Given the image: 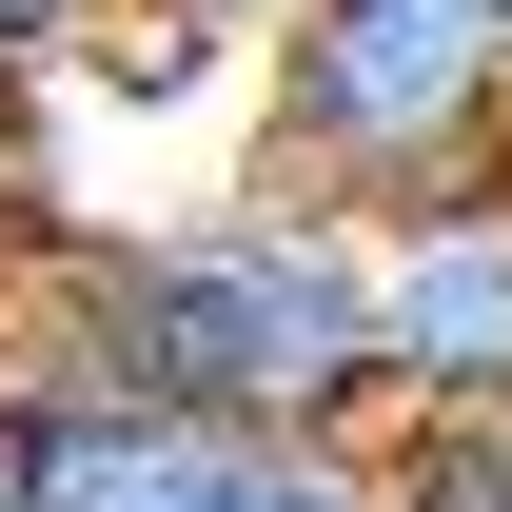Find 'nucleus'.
<instances>
[{
  "label": "nucleus",
  "mask_w": 512,
  "mask_h": 512,
  "mask_svg": "<svg viewBox=\"0 0 512 512\" xmlns=\"http://www.w3.org/2000/svg\"><path fill=\"white\" fill-rule=\"evenodd\" d=\"M20 493L40 512H375V453L355 434H178V414L20 394Z\"/></svg>",
  "instance_id": "7ed1b4c3"
},
{
  "label": "nucleus",
  "mask_w": 512,
  "mask_h": 512,
  "mask_svg": "<svg viewBox=\"0 0 512 512\" xmlns=\"http://www.w3.org/2000/svg\"><path fill=\"white\" fill-rule=\"evenodd\" d=\"M60 20H79V0H0V60H40V40H60Z\"/></svg>",
  "instance_id": "0eeeda50"
},
{
  "label": "nucleus",
  "mask_w": 512,
  "mask_h": 512,
  "mask_svg": "<svg viewBox=\"0 0 512 512\" xmlns=\"http://www.w3.org/2000/svg\"><path fill=\"white\" fill-rule=\"evenodd\" d=\"M20 394L178 414V434H375V276L355 217L197 197V217H79L20 276Z\"/></svg>",
  "instance_id": "f257e3e1"
},
{
  "label": "nucleus",
  "mask_w": 512,
  "mask_h": 512,
  "mask_svg": "<svg viewBox=\"0 0 512 512\" xmlns=\"http://www.w3.org/2000/svg\"><path fill=\"white\" fill-rule=\"evenodd\" d=\"M138 20H178V40H217V60H256V40H276L296 0H138Z\"/></svg>",
  "instance_id": "423d86ee"
},
{
  "label": "nucleus",
  "mask_w": 512,
  "mask_h": 512,
  "mask_svg": "<svg viewBox=\"0 0 512 512\" xmlns=\"http://www.w3.org/2000/svg\"><path fill=\"white\" fill-rule=\"evenodd\" d=\"M375 512H512V414H375Z\"/></svg>",
  "instance_id": "39448f33"
},
{
  "label": "nucleus",
  "mask_w": 512,
  "mask_h": 512,
  "mask_svg": "<svg viewBox=\"0 0 512 512\" xmlns=\"http://www.w3.org/2000/svg\"><path fill=\"white\" fill-rule=\"evenodd\" d=\"M355 276H375V414H512V178L375 217Z\"/></svg>",
  "instance_id": "20e7f679"
},
{
  "label": "nucleus",
  "mask_w": 512,
  "mask_h": 512,
  "mask_svg": "<svg viewBox=\"0 0 512 512\" xmlns=\"http://www.w3.org/2000/svg\"><path fill=\"white\" fill-rule=\"evenodd\" d=\"M493 20H512V0H493Z\"/></svg>",
  "instance_id": "1a4fd4ad"
},
{
  "label": "nucleus",
  "mask_w": 512,
  "mask_h": 512,
  "mask_svg": "<svg viewBox=\"0 0 512 512\" xmlns=\"http://www.w3.org/2000/svg\"><path fill=\"white\" fill-rule=\"evenodd\" d=\"M256 197L296 217H414L512 178V20L493 0H296L256 40Z\"/></svg>",
  "instance_id": "f03ea898"
},
{
  "label": "nucleus",
  "mask_w": 512,
  "mask_h": 512,
  "mask_svg": "<svg viewBox=\"0 0 512 512\" xmlns=\"http://www.w3.org/2000/svg\"><path fill=\"white\" fill-rule=\"evenodd\" d=\"M0 512H40V493H20V394H0Z\"/></svg>",
  "instance_id": "6e6552de"
}]
</instances>
